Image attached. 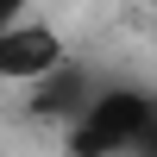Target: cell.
I'll list each match as a JSON object with an SVG mask.
<instances>
[{"label": "cell", "instance_id": "6da1fadb", "mask_svg": "<svg viewBox=\"0 0 157 157\" xmlns=\"http://www.w3.org/2000/svg\"><path fill=\"white\" fill-rule=\"evenodd\" d=\"M151 126H157V94L107 82V88H94V101L82 107V120L63 126V151L69 157H132Z\"/></svg>", "mask_w": 157, "mask_h": 157}, {"label": "cell", "instance_id": "7a4b0ae2", "mask_svg": "<svg viewBox=\"0 0 157 157\" xmlns=\"http://www.w3.org/2000/svg\"><path fill=\"white\" fill-rule=\"evenodd\" d=\"M69 63V44H63V32L50 19H13L6 32H0V88H32L44 82L50 69H63Z\"/></svg>", "mask_w": 157, "mask_h": 157}, {"label": "cell", "instance_id": "3957f363", "mask_svg": "<svg viewBox=\"0 0 157 157\" xmlns=\"http://www.w3.org/2000/svg\"><path fill=\"white\" fill-rule=\"evenodd\" d=\"M94 75L88 69H75V63H63V69H50L44 82H32L25 94H32V120H57V126H69V120H82V107L94 101Z\"/></svg>", "mask_w": 157, "mask_h": 157}, {"label": "cell", "instance_id": "277c9868", "mask_svg": "<svg viewBox=\"0 0 157 157\" xmlns=\"http://www.w3.org/2000/svg\"><path fill=\"white\" fill-rule=\"evenodd\" d=\"M32 6H38V0H0V32H6L13 19H25V13H32Z\"/></svg>", "mask_w": 157, "mask_h": 157}, {"label": "cell", "instance_id": "5b68a950", "mask_svg": "<svg viewBox=\"0 0 157 157\" xmlns=\"http://www.w3.org/2000/svg\"><path fill=\"white\" fill-rule=\"evenodd\" d=\"M132 157H157V126H151L145 138H138V151H132Z\"/></svg>", "mask_w": 157, "mask_h": 157}, {"label": "cell", "instance_id": "8992f818", "mask_svg": "<svg viewBox=\"0 0 157 157\" xmlns=\"http://www.w3.org/2000/svg\"><path fill=\"white\" fill-rule=\"evenodd\" d=\"M138 6H157V0H138Z\"/></svg>", "mask_w": 157, "mask_h": 157}]
</instances>
